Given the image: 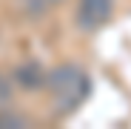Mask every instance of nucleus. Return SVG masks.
<instances>
[{
	"label": "nucleus",
	"instance_id": "f257e3e1",
	"mask_svg": "<svg viewBox=\"0 0 131 129\" xmlns=\"http://www.w3.org/2000/svg\"><path fill=\"white\" fill-rule=\"evenodd\" d=\"M46 86L54 95L57 112L63 115V112H71L77 103L85 100V95H89V89H91V80H89V75H85L80 66L63 63V66L46 72Z\"/></svg>",
	"mask_w": 131,
	"mask_h": 129
},
{
	"label": "nucleus",
	"instance_id": "f03ea898",
	"mask_svg": "<svg viewBox=\"0 0 131 129\" xmlns=\"http://www.w3.org/2000/svg\"><path fill=\"white\" fill-rule=\"evenodd\" d=\"M111 12H114V0H80V6H77V26L83 32H94L103 23H108Z\"/></svg>",
	"mask_w": 131,
	"mask_h": 129
},
{
	"label": "nucleus",
	"instance_id": "7ed1b4c3",
	"mask_svg": "<svg viewBox=\"0 0 131 129\" xmlns=\"http://www.w3.org/2000/svg\"><path fill=\"white\" fill-rule=\"evenodd\" d=\"M14 80H17V86H23L26 92H37V89L46 86V72H43V66L37 60H29L23 66H17Z\"/></svg>",
	"mask_w": 131,
	"mask_h": 129
},
{
	"label": "nucleus",
	"instance_id": "20e7f679",
	"mask_svg": "<svg viewBox=\"0 0 131 129\" xmlns=\"http://www.w3.org/2000/svg\"><path fill=\"white\" fill-rule=\"evenodd\" d=\"M0 126H26L23 115H9V112H0Z\"/></svg>",
	"mask_w": 131,
	"mask_h": 129
},
{
	"label": "nucleus",
	"instance_id": "39448f33",
	"mask_svg": "<svg viewBox=\"0 0 131 129\" xmlns=\"http://www.w3.org/2000/svg\"><path fill=\"white\" fill-rule=\"evenodd\" d=\"M0 100H3V103L12 100V86L6 83V78H0Z\"/></svg>",
	"mask_w": 131,
	"mask_h": 129
},
{
	"label": "nucleus",
	"instance_id": "423d86ee",
	"mask_svg": "<svg viewBox=\"0 0 131 129\" xmlns=\"http://www.w3.org/2000/svg\"><path fill=\"white\" fill-rule=\"evenodd\" d=\"M49 3H60V0H49Z\"/></svg>",
	"mask_w": 131,
	"mask_h": 129
}]
</instances>
